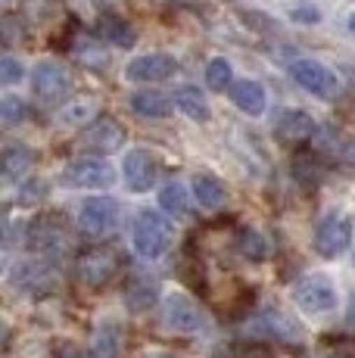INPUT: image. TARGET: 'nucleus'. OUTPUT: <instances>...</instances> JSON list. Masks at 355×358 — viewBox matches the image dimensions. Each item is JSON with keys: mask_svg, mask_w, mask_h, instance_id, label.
Segmentation results:
<instances>
[{"mask_svg": "<svg viewBox=\"0 0 355 358\" xmlns=\"http://www.w3.org/2000/svg\"><path fill=\"white\" fill-rule=\"evenodd\" d=\"M172 103L178 109H181L187 119H194V122H209L212 119V109H209V100L203 97V91L200 87H190V85H184V87H178L175 91V97Z\"/></svg>", "mask_w": 355, "mask_h": 358, "instance_id": "4be33fe9", "label": "nucleus"}, {"mask_svg": "<svg viewBox=\"0 0 355 358\" xmlns=\"http://www.w3.org/2000/svg\"><path fill=\"white\" fill-rule=\"evenodd\" d=\"M290 75L303 91L315 94L321 100H333L340 94V81L333 75V69H327L324 63H315V59H296V63H290Z\"/></svg>", "mask_w": 355, "mask_h": 358, "instance_id": "0eeeda50", "label": "nucleus"}, {"mask_svg": "<svg viewBox=\"0 0 355 358\" xmlns=\"http://www.w3.org/2000/svg\"><path fill=\"white\" fill-rule=\"evenodd\" d=\"M194 196L203 209H222L224 199H228V190H224V184L212 175H196L194 178Z\"/></svg>", "mask_w": 355, "mask_h": 358, "instance_id": "393cba45", "label": "nucleus"}, {"mask_svg": "<svg viewBox=\"0 0 355 358\" xmlns=\"http://www.w3.org/2000/svg\"><path fill=\"white\" fill-rule=\"evenodd\" d=\"M178 72V59L168 57V53H143V57L131 59L125 66V75L131 81H147V85H156V81H168Z\"/></svg>", "mask_w": 355, "mask_h": 358, "instance_id": "2eb2a0df", "label": "nucleus"}, {"mask_svg": "<svg viewBox=\"0 0 355 358\" xmlns=\"http://www.w3.org/2000/svg\"><path fill=\"white\" fill-rule=\"evenodd\" d=\"M243 334L262 343H277V346H296V343H303V324L296 318H290L287 312H277V308H265V312L252 315L247 324H243Z\"/></svg>", "mask_w": 355, "mask_h": 358, "instance_id": "f03ea898", "label": "nucleus"}, {"mask_svg": "<svg viewBox=\"0 0 355 358\" xmlns=\"http://www.w3.org/2000/svg\"><path fill=\"white\" fill-rule=\"evenodd\" d=\"M19 78H22V66H19V59L16 57L0 59V81H3V85H16Z\"/></svg>", "mask_w": 355, "mask_h": 358, "instance_id": "72a5a7b5", "label": "nucleus"}, {"mask_svg": "<svg viewBox=\"0 0 355 358\" xmlns=\"http://www.w3.org/2000/svg\"><path fill=\"white\" fill-rule=\"evenodd\" d=\"M162 324L175 334H196L203 327V315L196 302L184 293H168L162 299Z\"/></svg>", "mask_w": 355, "mask_h": 358, "instance_id": "f8f14e48", "label": "nucleus"}, {"mask_svg": "<svg viewBox=\"0 0 355 358\" xmlns=\"http://www.w3.org/2000/svg\"><path fill=\"white\" fill-rule=\"evenodd\" d=\"M159 206H162V212H166V215L184 218V215L190 212V206H187V190H184L181 184H166V187H162V194H159Z\"/></svg>", "mask_w": 355, "mask_h": 358, "instance_id": "cd10ccee", "label": "nucleus"}, {"mask_svg": "<svg viewBox=\"0 0 355 358\" xmlns=\"http://www.w3.org/2000/svg\"><path fill=\"white\" fill-rule=\"evenodd\" d=\"M122 346H125V330L115 321H103L94 330L91 340V358H119Z\"/></svg>", "mask_w": 355, "mask_h": 358, "instance_id": "6ab92c4d", "label": "nucleus"}, {"mask_svg": "<svg viewBox=\"0 0 355 358\" xmlns=\"http://www.w3.org/2000/svg\"><path fill=\"white\" fill-rule=\"evenodd\" d=\"M125 143V128L119 125V122L113 119H97L91 122V125L85 128V134H81V147L91 150V153L97 156H106V153H115V150Z\"/></svg>", "mask_w": 355, "mask_h": 358, "instance_id": "4468645a", "label": "nucleus"}, {"mask_svg": "<svg viewBox=\"0 0 355 358\" xmlns=\"http://www.w3.org/2000/svg\"><path fill=\"white\" fill-rule=\"evenodd\" d=\"M29 115H31V109L25 106V100H19V97H3V103H0V125H3L6 131L22 125V122H29Z\"/></svg>", "mask_w": 355, "mask_h": 358, "instance_id": "c756f323", "label": "nucleus"}, {"mask_svg": "<svg viewBox=\"0 0 355 358\" xmlns=\"http://www.w3.org/2000/svg\"><path fill=\"white\" fill-rule=\"evenodd\" d=\"M175 240V224L168 222L162 212H140L138 222H134V234H131V243L134 252L140 259H159L168 252Z\"/></svg>", "mask_w": 355, "mask_h": 358, "instance_id": "f257e3e1", "label": "nucleus"}, {"mask_svg": "<svg viewBox=\"0 0 355 358\" xmlns=\"http://www.w3.org/2000/svg\"><path fill=\"white\" fill-rule=\"evenodd\" d=\"M156 299H159V284L150 278H131L125 287V306L131 308V312H147V308L156 306Z\"/></svg>", "mask_w": 355, "mask_h": 358, "instance_id": "5701e85b", "label": "nucleus"}, {"mask_svg": "<svg viewBox=\"0 0 355 358\" xmlns=\"http://www.w3.org/2000/svg\"><path fill=\"white\" fill-rule=\"evenodd\" d=\"M312 358H355V340L333 336V340L321 343L315 352H312Z\"/></svg>", "mask_w": 355, "mask_h": 358, "instance_id": "7c9ffc66", "label": "nucleus"}, {"mask_svg": "<svg viewBox=\"0 0 355 358\" xmlns=\"http://www.w3.org/2000/svg\"><path fill=\"white\" fill-rule=\"evenodd\" d=\"M290 19H296V22H303V25H315L321 19V13L315 6H296V10L290 13Z\"/></svg>", "mask_w": 355, "mask_h": 358, "instance_id": "f704fd0d", "label": "nucleus"}, {"mask_svg": "<svg viewBox=\"0 0 355 358\" xmlns=\"http://www.w3.org/2000/svg\"><path fill=\"white\" fill-rule=\"evenodd\" d=\"M122 259L109 246H91V250L78 252L75 259V278L87 287V290H103L109 280L119 274Z\"/></svg>", "mask_w": 355, "mask_h": 358, "instance_id": "7ed1b4c3", "label": "nucleus"}, {"mask_svg": "<svg viewBox=\"0 0 355 358\" xmlns=\"http://www.w3.org/2000/svg\"><path fill=\"white\" fill-rule=\"evenodd\" d=\"M53 358H91V355H85L81 349H75V346H59Z\"/></svg>", "mask_w": 355, "mask_h": 358, "instance_id": "c9c22d12", "label": "nucleus"}, {"mask_svg": "<svg viewBox=\"0 0 355 358\" xmlns=\"http://www.w3.org/2000/svg\"><path fill=\"white\" fill-rule=\"evenodd\" d=\"M113 181H115L113 165L103 162L100 156L75 159L72 165H66V171H63V184L81 187V190H106V187H113Z\"/></svg>", "mask_w": 355, "mask_h": 358, "instance_id": "6e6552de", "label": "nucleus"}, {"mask_svg": "<svg viewBox=\"0 0 355 358\" xmlns=\"http://www.w3.org/2000/svg\"><path fill=\"white\" fill-rule=\"evenodd\" d=\"M352 268H355V250H352Z\"/></svg>", "mask_w": 355, "mask_h": 358, "instance_id": "a19ab883", "label": "nucleus"}, {"mask_svg": "<svg viewBox=\"0 0 355 358\" xmlns=\"http://www.w3.org/2000/svg\"><path fill=\"white\" fill-rule=\"evenodd\" d=\"M122 171H125V187L131 190V194H147V190L156 184L159 165H156V159L147 153V150H131V153L125 156Z\"/></svg>", "mask_w": 355, "mask_h": 358, "instance_id": "dca6fc26", "label": "nucleus"}, {"mask_svg": "<svg viewBox=\"0 0 355 358\" xmlns=\"http://www.w3.org/2000/svg\"><path fill=\"white\" fill-rule=\"evenodd\" d=\"M346 25H349V31L355 34V13H352V16H349V19H346Z\"/></svg>", "mask_w": 355, "mask_h": 358, "instance_id": "4c0bfd02", "label": "nucleus"}, {"mask_svg": "<svg viewBox=\"0 0 355 358\" xmlns=\"http://www.w3.org/2000/svg\"><path fill=\"white\" fill-rule=\"evenodd\" d=\"M206 85L212 91H231L234 87V69H231V63L224 57H215L206 66Z\"/></svg>", "mask_w": 355, "mask_h": 358, "instance_id": "c85d7f7f", "label": "nucleus"}, {"mask_svg": "<svg viewBox=\"0 0 355 358\" xmlns=\"http://www.w3.org/2000/svg\"><path fill=\"white\" fill-rule=\"evenodd\" d=\"M97 38L103 41V44L122 47V50H128V47L138 44V31H134V25H128L125 19L113 16V13H103V16L97 19Z\"/></svg>", "mask_w": 355, "mask_h": 358, "instance_id": "a211bd4d", "label": "nucleus"}, {"mask_svg": "<svg viewBox=\"0 0 355 358\" xmlns=\"http://www.w3.org/2000/svg\"><path fill=\"white\" fill-rule=\"evenodd\" d=\"M153 358H175V355H166V352H162V355H153Z\"/></svg>", "mask_w": 355, "mask_h": 358, "instance_id": "ea45409f", "label": "nucleus"}, {"mask_svg": "<svg viewBox=\"0 0 355 358\" xmlns=\"http://www.w3.org/2000/svg\"><path fill=\"white\" fill-rule=\"evenodd\" d=\"M35 159H38L35 150L10 143V147L3 150V162H0V169H3V181H19V178H25L31 171V165H35Z\"/></svg>", "mask_w": 355, "mask_h": 358, "instance_id": "b1692460", "label": "nucleus"}, {"mask_svg": "<svg viewBox=\"0 0 355 358\" xmlns=\"http://www.w3.org/2000/svg\"><path fill=\"white\" fill-rule=\"evenodd\" d=\"M346 75H349V78L355 81V63H352V66H346Z\"/></svg>", "mask_w": 355, "mask_h": 358, "instance_id": "58836bf2", "label": "nucleus"}, {"mask_svg": "<svg viewBox=\"0 0 355 358\" xmlns=\"http://www.w3.org/2000/svg\"><path fill=\"white\" fill-rule=\"evenodd\" d=\"M119 222V203L113 196H91L78 209V231L87 237H103Z\"/></svg>", "mask_w": 355, "mask_h": 358, "instance_id": "1a4fd4ad", "label": "nucleus"}, {"mask_svg": "<svg viewBox=\"0 0 355 358\" xmlns=\"http://www.w3.org/2000/svg\"><path fill=\"white\" fill-rule=\"evenodd\" d=\"M346 318H349V324L355 327V293L349 296V312H346Z\"/></svg>", "mask_w": 355, "mask_h": 358, "instance_id": "e433bc0d", "label": "nucleus"}, {"mask_svg": "<svg viewBox=\"0 0 355 358\" xmlns=\"http://www.w3.org/2000/svg\"><path fill=\"white\" fill-rule=\"evenodd\" d=\"M10 280L16 290L31 293V296H44L57 284V271H53L50 262H44V259H22L10 271Z\"/></svg>", "mask_w": 355, "mask_h": 358, "instance_id": "9b49d317", "label": "nucleus"}, {"mask_svg": "<svg viewBox=\"0 0 355 358\" xmlns=\"http://www.w3.org/2000/svg\"><path fill=\"white\" fill-rule=\"evenodd\" d=\"M172 106L175 103L168 100L162 91H153V87L131 94V109L140 115V119H166V115L172 113Z\"/></svg>", "mask_w": 355, "mask_h": 358, "instance_id": "412c9836", "label": "nucleus"}, {"mask_svg": "<svg viewBox=\"0 0 355 358\" xmlns=\"http://www.w3.org/2000/svg\"><path fill=\"white\" fill-rule=\"evenodd\" d=\"M293 169H296V181L309 190L318 187L321 175H324V162H321L315 153H299L296 159H293Z\"/></svg>", "mask_w": 355, "mask_h": 358, "instance_id": "bb28decb", "label": "nucleus"}, {"mask_svg": "<svg viewBox=\"0 0 355 358\" xmlns=\"http://www.w3.org/2000/svg\"><path fill=\"white\" fill-rule=\"evenodd\" d=\"M44 190H47V184H44V181H25L22 187H19L16 203H19V206H31V203H38V199H44Z\"/></svg>", "mask_w": 355, "mask_h": 358, "instance_id": "473e14b6", "label": "nucleus"}, {"mask_svg": "<svg viewBox=\"0 0 355 358\" xmlns=\"http://www.w3.org/2000/svg\"><path fill=\"white\" fill-rule=\"evenodd\" d=\"M293 302L305 315H324L337 308V287L327 274H309L293 287Z\"/></svg>", "mask_w": 355, "mask_h": 358, "instance_id": "39448f33", "label": "nucleus"}, {"mask_svg": "<svg viewBox=\"0 0 355 358\" xmlns=\"http://www.w3.org/2000/svg\"><path fill=\"white\" fill-rule=\"evenodd\" d=\"M228 94H231V100H234V106L240 109V113H247V115H262L265 113L268 97H265V87L259 85V81L240 78V81H234V87H231Z\"/></svg>", "mask_w": 355, "mask_h": 358, "instance_id": "aec40b11", "label": "nucleus"}, {"mask_svg": "<svg viewBox=\"0 0 355 358\" xmlns=\"http://www.w3.org/2000/svg\"><path fill=\"white\" fill-rule=\"evenodd\" d=\"M318 134L315 119H312L305 109H284L275 119V137L287 147H299V143L312 141Z\"/></svg>", "mask_w": 355, "mask_h": 358, "instance_id": "ddd939ff", "label": "nucleus"}, {"mask_svg": "<svg viewBox=\"0 0 355 358\" xmlns=\"http://www.w3.org/2000/svg\"><path fill=\"white\" fill-rule=\"evenodd\" d=\"M234 243H237V252L249 262H265L268 259V250H271L268 240H265L256 228H240L234 237Z\"/></svg>", "mask_w": 355, "mask_h": 358, "instance_id": "a878e982", "label": "nucleus"}, {"mask_svg": "<svg viewBox=\"0 0 355 358\" xmlns=\"http://www.w3.org/2000/svg\"><path fill=\"white\" fill-rule=\"evenodd\" d=\"M315 147H318V156L331 162H340V165H355V137H349L346 131L340 128H318L315 134Z\"/></svg>", "mask_w": 355, "mask_h": 358, "instance_id": "f3484780", "label": "nucleus"}, {"mask_svg": "<svg viewBox=\"0 0 355 358\" xmlns=\"http://www.w3.org/2000/svg\"><path fill=\"white\" fill-rule=\"evenodd\" d=\"M94 113H97V106H94L91 100H81V103H75V106H66L63 113H59V119H63V125H81L85 115H94ZM94 119H100V115H94Z\"/></svg>", "mask_w": 355, "mask_h": 358, "instance_id": "2f4dec72", "label": "nucleus"}, {"mask_svg": "<svg viewBox=\"0 0 355 358\" xmlns=\"http://www.w3.org/2000/svg\"><path fill=\"white\" fill-rule=\"evenodd\" d=\"M69 240H72L69 224H66L59 215H41L25 228V243H29L35 252H41L44 259L63 256V252L69 250Z\"/></svg>", "mask_w": 355, "mask_h": 358, "instance_id": "20e7f679", "label": "nucleus"}, {"mask_svg": "<svg viewBox=\"0 0 355 358\" xmlns=\"http://www.w3.org/2000/svg\"><path fill=\"white\" fill-rule=\"evenodd\" d=\"M349 240H352L349 218H343L340 212H331V215L321 218L315 228V252L324 259H337L349 250Z\"/></svg>", "mask_w": 355, "mask_h": 358, "instance_id": "9d476101", "label": "nucleus"}, {"mask_svg": "<svg viewBox=\"0 0 355 358\" xmlns=\"http://www.w3.org/2000/svg\"><path fill=\"white\" fill-rule=\"evenodd\" d=\"M31 91H35V97L41 103H50L53 106V103L66 100L72 94V72L63 63L44 59V63H38L35 72H31Z\"/></svg>", "mask_w": 355, "mask_h": 358, "instance_id": "423d86ee", "label": "nucleus"}]
</instances>
